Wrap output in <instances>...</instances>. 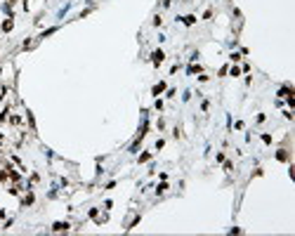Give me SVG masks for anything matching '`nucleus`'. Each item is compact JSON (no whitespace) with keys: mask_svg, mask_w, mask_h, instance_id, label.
Instances as JSON below:
<instances>
[{"mask_svg":"<svg viewBox=\"0 0 295 236\" xmlns=\"http://www.w3.org/2000/svg\"><path fill=\"white\" fill-rule=\"evenodd\" d=\"M163 59H165V54H163V50H156V52L151 54V62H153L156 66H161V64H163Z\"/></svg>","mask_w":295,"mask_h":236,"instance_id":"f257e3e1","label":"nucleus"},{"mask_svg":"<svg viewBox=\"0 0 295 236\" xmlns=\"http://www.w3.org/2000/svg\"><path fill=\"white\" fill-rule=\"evenodd\" d=\"M182 24H184V26H194V24H196V17H194V14L182 17Z\"/></svg>","mask_w":295,"mask_h":236,"instance_id":"f03ea898","label":"nucleus"},{"mask_svg":"<svg viewBox=\"0 0 295 236\" xmlns=\"http://www.w3.org/2000/svg\"><path fill=\"white\" fill-rule=\"evenodd\" d=\"M68 227H71L68 222H55V227H52V231H66Z\"/></svg>","mask_w":295,"mask_h":236,"instance_id":"7ed1b4c3","label":"nucleus"},{"mask_svg":"<svg viewBox=\"0 0 295 236\" xmlns=\"http://www.w3.org/2000/svg\"><path fill=\"white\" fill-rule=\"evenodd\" d=\"M288 95H293V87L290 85H286V87H281L279 92H276V97H288Z\"/></svg>","mask_w":295,"mask_h":236,"instance_id":"20e7f679","label":"nucleus"},{"mask_svg":"<svg viewBox=\"0 0 295 236\" xmlns=\"http://www.w3.org/2000/svg\"><path fill=\"white\" fill-rule=\"evenodd\" d=\"M276 158H279V161H290V156H288V151H286V149H281L279 154H276Z\"/></svg>","mask_w":295,"mask_h":236,"instance_id":"39448f33","label":"nucleus"},{"mask_svg":"<svg viewBox=\"0 0 295 236\" xmlns=\"http://www.w3.org/2000/svg\"><path fill=\"white\" fill-rule=\"evenodd\" d=\"M12 26H14V21H12V19H5V21H3V31H5V33H7V31H12Z\"/></svg>","mask_w":295,"mask_h":236,"instance_id":"423d86ee","label":"nucleus"},{"mask_svg":"<svg viewBox=\"0 0 295 236\" xmlns=\"http://www.w3.org/2000/svg\"><path fill=\"white\" fill-rule=\"evenodd\" d=\"M163 90H165V83H158V85H156V87H153V95H156V97H158V95L163 92Z\"/></svg>","mask_w":295,"mask_h":236,"instance_id":"0eeeda50","label":"nucleus"},{"mask_svg":"<svg viewBox=\"0 0 295 236\" xmlns=\"http://www.w3.org/2000/svg\"><path fill=\"white\" fill-rule=\"evenodd\" d=\"M31 203H33V194H28V196L24 198V206H31Z\"/></svg>","mask_w":295,"mask_h":236,"instance_id":"6e6552de","label":"nucleus"},{"mask_svg":"<svg viewBox=\"0 0 295 236\" xmlns=\"http://www.w3.org/2000/svg\"><path fill=\"white\" fill-rule=\"evenodd\" d=\"M231 76H234V78H238V76H241V69H236V66H234V69H231Z\"/></svg>","mask_w":295,"mask_h":236,"instance_id":"1a4fd4ad","label":"nucleus"},{"mask_svg":"<svg viewBox=\"0 0 295 236\" xmlns=\"http://www.w3.org/2000/svg\"><path fill=\"white\" fill-rule=\"evenodd\" d=\"M149 158H151V154H142V156H140V163H144V161H149Z\"/></svg>","mask_w":295,"mask_h":236,"instance_id":"9d476101","label":"nucleus"}]
</instances>
